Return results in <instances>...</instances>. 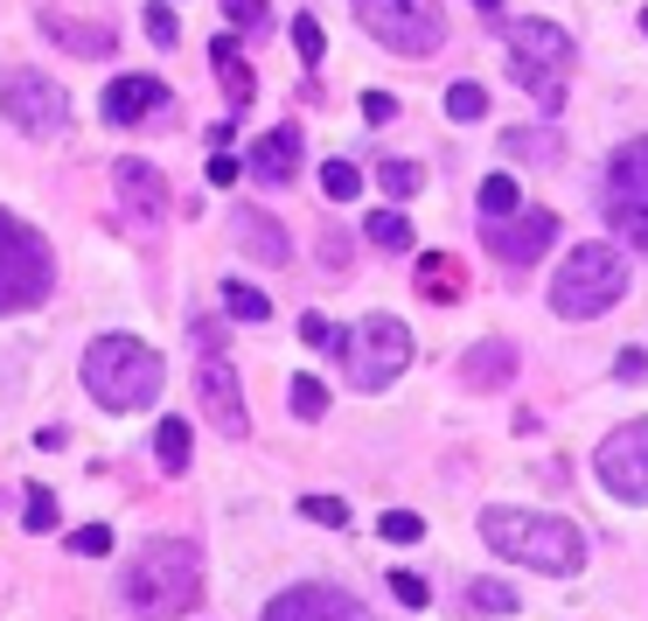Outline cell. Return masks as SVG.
<instances>
[{
  "label": "cell",
  "instance_id": "obj_43",
  "mask_svg": "<svg viewBox=\"0 0 648 621\" xmlns=\"http://www.w3.org/2000/svg\"><path fill=\"white\" fill-rule=\"evenodd\" d=\"M223 14H231L238 28H258L265 22V0H223Z\"/></svg>",
  "mask_w": 648,
  "mask_h": 621
},
{
  "label": "cell",
  "instance_id": "obj_7",
  "mask_svg": "<svg viewBox=\"0 0 648 621\" xmlns=\"http://www.w3.org/2000/svg\"><path fill=\"white\" fill-rule=\"evenodd\" d=\"M405 364H412V329L397 322V314H363V322L349 329V343H342V370H349L356 391L397 384Z\"/></svg>",
  "mask_w": 648,
  "mask_h": 621
},
{
  "label": "cell",
  "instance_id": "obj_34",
  "mask_svg": "<svg viewBox=\"0 0 648 621\" xmlns=\"http://www.w3.org/2000/svg\"><path fill=\"white\" fill-rule=\"evenodd\" d=\"M293 49H300V64H321V56H328V43H321V22H314V14H293Z\"/></svg>",
  "mask_w": 648,
  "mask_h": 621
},
{
  "label": "cell",
  "instance_id": "obj_41",
  "mask_svg": "<svg viewBox=\"0 0 648 621\" xmlns=\"http://www.w3.org/2000/svg\"><path fill=\"white\" fill-rule=\"evenodd\" d=\"M300 343L328 349V343H335V322H328V314H300Z\"/></svg>",
  "mask_w": 648,
  "mask_h": 621
},
{
  "label": "cell",
  "instance_id": "obj_27",
  "mask_svg": "<svg viewBox=\"0 0 648 621\" xmlns=\"http://www.w3.org/2000/svg\"><path fill=\"white\" fill-rule=\"evenodd\" d=\"M377 182H384V196H397V203H405V196H418V189H426V168L397 154V161H377Z\"/></svg>",
  "mask_w": 648,
  "mask_h": 621
},
{
  "label": "cell",
  "instance_id": "obj_38",
  "mask_svg": "<svg viewBox=\"0 0 648 621\" xmlns=\"http://www.w3.org/2000/svg\"><path fill=\"white\" fill-rule=\"evenodd\" d=\"M70 552H78V559H105L112 552V531H105V524H84V531L70 538Z\"/></svg>",
  "mask_w": 648,
  "mask_h": 621
},
{
  "label": "cell",
  "instance_id": "obj_40",
  "mask_svg": "<svg viewBox=\"0 0 648 621\" xmlns=\"http://www.w3.org/2000/svg\"><path fill=\"white\" fill-rule=\"evenodd\" d=\"M363 119L370 126H391L397 119V99H391V91H363Z\"/></svg>",
  "mask_w": 648,
  "mask_h": 621
},
{
  "label": "cell",
  "instance_id": "obj_25",
  "mask_svg": "<svg viewBox=\"0 0 648 621\" xmlns=\"http://www.w3.org/2000/svg\"><path fill=\"white\" fill-rule=\"evenodd\" d=\"M363 231H370L377 252H412V217H405V210H377Z\"/></svg>",
  "mask_w": 648,
  "mask_h": 621
},
{
  "label": "cell",
  "instance_id": "obj_35",
  "mask_svg": "<svg viewBox=\"0 0 648 621\" xmlns=\"http://www.w3.org/2000/svg\"><path fill=\"white\" fill-rule=\"evenodd\" d=\"M300 510H308L314 524H328V531H342V524H349V503H342V496H300Z\"/></svg>",
  "mask_w": 648,
  "mask_h": 621
},
{
  "label": "cell",
  "instance_id": "obj_18",
  "mask_svg": "<svg viewBox=\"0 0 648 621\" xmlns=\"http://www.w3.org/2000/svg\"><path fill=\"white\" fill-rule=\"evenodd\" d=\"M293 161H300V126H273V134H265L252 154H244V168H252L258 182H293Z\"/></svg>",
  "mask_w": 648,
  "mask_h": 621
},
{
  "label": "cell",
  "instance_id": "obj_36",
  "mask_svg": "<svg viewBox=\"0 0 648 621\" xmlns=\"http://www.w3.org/2000/svg\"><path fill=\"white\" fill-rule=\"evenodd\" d=\"M140 22H147V35H154L161 49H175V43H182V28H175V8H161V0H154V8L140 14Z\"/></svg>",
  "mask_w": 648,
  "mask_h": 621
},
{
  "label": "cell",
  "instance_id": "obj_22",
  "mask_svg": "<svg viewBox=\"0 0 648 621\" xmlns=\"http://www.w3.org/2000/svg\"><path fill=\"white\" fill-rule=\"evenodd\" d=\"M502 154H509V161H530V168H551V161H565V140L551 134V126H509V134H502Z\"/></svg>",
  "mask_w": 648,
  "mask_h": 621
},
{
  "label": "cell",
  "instance_id": "obj_10",
  "mask_svg": "<svg viewBox=\"0 0 648 621\" xmlns=\"http://www.w3.org/2000/svg\"><path fill=\"white\" fill-rule=\"evenodd\" d=\"M593 475L606 482V496L648 503V419H627V426L606 433L593 447Z\"/></svg>",
  "mask_w": 648,
  "mask_h": 621
},
{
  "label": "cell",
  "instance_id": "obj_44",
  "mask_svg": "<svg viewBox=\"0 0 648 621\" xmlns=\"http://www.w3.org/2000/svg\"><path fill=\"white\" fill-rule=\"evenodd\" d=\"M238 175H244V161H238V154H223V147H217V161H209V182H217V189H231Z\"/></svg>",
  "mask_w": 648,
  "mask_h": 621
},
{
  "label": "cell",
  "instance_id": "obj_12",
  "mask_svg": "<svg viewBox=\"0 0 648 621\" xmlns=\"http://www.w3.org/2000/svg\"><path fill=\"white\" fill-rule=\"evenodd\" d=\"M551 238H558V210H544V203H523V210L482 223V244L502 258V266H537L551 252Z\"/></svg>",
  "mask_w": 648,
  "mask_h": 621
},
{
  "label": "cell",
  "instance_id": "obj_29",
  "mask_svg": "<svg viewBox=\"0 0 648 621\" xmlns=\"http://www.w3.org/2000/svg\"><path fill=\"white\" fill-rule=\"evenodd\" d=\"M509 210H523V196H517V182H509V175H488V182H482V223H495V217H509Z\"/></svg>",
  "mask_w": 648,
  "mask_h": 621
},
{
  "label": "cell",
  "instance_id": "obj_39",
  "mask_svg": "<svg viewBox=\"0 0 648 621\" xmlns=\"http://www.w3.org/2000/svg\"><path fill=\"white\" fill-rule=\"evenodd\" d=\"M391 594L405 600V608H426V600H432V594H426V579H418V573H391Z\"/></svg>",
  "mask_w": 648,
  "mask_h": 621
},
{
  "label": "cell",
  "instance_id": "obj_15",
  "mask_svg": "<svg viewBox=\"0 0 648 621\" xmlns=\"http://www.w3.org/2000/svg\"><path fill=\"white\" fill-rule=\"evenodd\" d=\"M167 105V84L161 78H112L105 84V119L112 126H140Z\"/></svg>",
  "mask_w": 648,
  "mask_h": 621
},
{
  "label": "cell",
  "instance_id": "obj_9",
  "mask_svg": "<svg viewBox=\"0 0 648 621\" xmlns=\"http://www.w3.org/2000/svg\"><path fill=\"white\" fill-rule=\"evenodd\" d=\"M600 203H606V223L648 252V134L614 147V161H606V182H600Z\"/></svg>",
  "mask_w": 648,
  "mask_h": 621
},
{
  "label": "cell",
  "instance_id": "obj_6",
  "mask_svg": "<svg viewBox=\"0 0 648 621\" xmlns=\"http://www.w3.org/2000/svg\"><path fill=\"white\" fill-rule=\"evenodd\" d=\"M56 287V258L35 223H22L14 210H0V314H22L35 300H49Z\"/></svg>",
  "mask_w": 648,
  "mask_h": 621
},
{
  "label": "cell",
  "instance_id": "obj_19",
  "mask_svg": "<svg viewBox=\"0 0 648 621\" xmlns=\"http://www.w3.org/2000/svg\"><path fill=\"white\" fill-rule=\"evenodd\" d=\"M209 64H217V84H223V99H231L238 112L252 105V91H258V70L244 64V49H238V35H217L209 43Z\"/></svg>",
  "mask_w": 648,
  "mask_h": 621
},
{
  "label": "cell",
  "instance_id": "obj_26",
  "mask_svg": "<svg viewBox=\"0 0 648 621\" xmlns=\"http://www.w3.org/2000/svg\"><path fill=\"white\" fill-rule=\"evenodd\" d=\"M467 608L474 614H517V587L509 579H467Z\"/></svg>",
  "mask_w": 648,
  "mask_h": 621
},
{
  "label": "cell",
  "instance_id": "obj_42",
  "mask_svg": "<svg viewBox=\"0 0 648 621\" xmlns=\"http://www.w3.org/2000/svg\"><path fill=\"white\" fill-rule=\"evenodd\" d=\"M614 378H621V384H641V378H648V356H641V349H621V356H614Z\"/></svg>",
  "mask_w": 648,
  "mask_h": 621
},
{
  "label": "cell",
  "instance_id": "obj_45",
  "mask_svg": "<svg viewBox=\"0 0 648 621\" xmlns=\"http://www.w3.org/2000/svg\"><path fill=\"white\" fill-rule=\"evenodd\" d=\"M223 335H231V329H223L217 314H202V322H196V343H202L209 356H223Z\"/></svg>",
  "mask_w": 648,
  "mask_h": 621
},
{
  "label": "cell",
  "instance_id": "obj_33",
  "mask_svg": "<svg viewBox=\"0 0 648 621\" xmlns=\"http://www.w3.org/2000/svg\"><path fill=\"white\" fill-rule=\"evenodd\" d=\"M377 531H384L391 544H418V538H426V517H418V510H384Z\"/></svg>",
  "mask_w": 648,
  "mask_h": 621
},
{
  "label": "cell",
  "instance_id": "obj_16",
  "mask_svg": "<svg viewBox=\"0 0 648 621\" xmlns=\"http://www.w3.org/2000/svg\"><path fill=\"white\" fill-rule=\"evenodd\" d=\"M112 182H119V196H126V210L132 217H167V182L154 175V161H119L112 168Z\"/></svg>",
  "mask_w": 648,
  "mask_h": 621
},
{
  "label": "cell",
  "instance_id": "obj_4",
  "mask_svg": "<svg viewBox=\"0 0 648 621\" xmlns=\"http://www.w3.org/2000/svg\"><path fill=\"white\" fill-rule=\"evenodd\" d=\"M621 294H627V258L606 238L565 252V266L551 273V314H565V322H593V314H606Z\"/></svg>",
  "mask_w": 648,
  "mask_h": 621
},
{
  "label": "cell",
  "instance_id": "obj_47",
  "mask_svg": "<svg viewBox=\"0 0 648 621\" xmlns=\"http://www.w3.org/2000/svg\"><path fill=\"white\" fill-rule=\"evenodd\" d=\"M641 35H648V8H641Z\"/></svg>",
  "mask_w": 648,
  "mask_h": 621
},
{
  "label": "cell",
  "instance_id": "obj_30",
  "mask_svg": "<svg viewBox=\"0 0 648 621\" xmlns=\"http://www.w3.org/2000/svg\"><path fill=\"white\" fill-rule=\"evenodd\" d=\"M223 308H231L238 322H265V314H273V300H265L258 287H244V279H231V287H223Z\"/></svg>",
  "mask_w": 648,
  "mask_h": 621
},
{
  "label": "cell",
  "instance_id": "obj_31",
  "mask_svg": "<svg viewBox=\"0 0 648 621\" xmlns=\"http://www.w3.org/2000/svg\"><path fill=\"white\" fill-rule=\"evenodd\" d=\"M286 405H293V419H321V412H328V384H321V378H293Z\"/></svg>",
  "mask_w": 648,
  "mask_h": 621
},
{
  "label": "cell",
  "instance_id": "obj_1",
  "mask_svg": "<svg viewBox=\"0 0 648 621\" xmlns=\"http://www.w3.org/2000/svg\"><path fill=\"white\" fill-rule=\"evenodd\" d=\"M482 538L509 566H530V573H551V579H571L586 566V538L571 531L565 517H544V510H509V503H495V510H482Z\"/></svg>",
  "mask_w": 648,
  "mask_h": 621
},
{
  "label": "cell",
  "instance_id": "obj_32",
  "mask_svg": "<svg viewBox=\"0 0 648 621\" xmlns=\"http://www.w3.org/2000/svg\"><path fill=\"white\" fill-rule=\"evenodd\" d=\"M447 112H453V119H461V126H474V119H482V112H488V91L461 78V84L447 91Z\"/></svg>",
  "mask_w": 648,
  "mask_h": 621
},
{
  "label": "cell",
  "instance_id": "obj_20",
  "mask_svg": "<svg viewBox=\"0 0 648 621\" xmlns=\"http://www.w3.org/2000/svg\"><path fill=\"white\" fill-rule=\"evenodd\" d=\"M43 35H56L70 56H112V43H119L105 22H70V14H56V8H43Z\"/></svg>",
  "mask_w": 648,
  "mask_h": 621
},
{
  "label": "cell",
  "instance_id": "obj_37",
  "mask_svg": "<svg viewBox=\"0 0 648 621\" xmlns=\"http://www.w3.org/2000/svg\"><path fill=\"white\" fill-rule=\"evenodd\" d=\"M22 524H28V531H56V496H49V488H28Z\"/></svg>",
  "mask_w": 648,
  "mask_h": 621
},
{
  "label": "cell",
  "instance_id": "obj_11",
  "mask_svg": "<svg viewBox=\"0 0 648 621\" xmlns=\"http://www.w3.org/2000/svg\"><path fill=\"white\" fill-rule=\"evenodd\" d=\"M0 105H8V119L22 126V134H63L70 126V99L63 84L43 78V70H8V84H0Z\"/></svg>",
  "mask_w": 648,
  "mask_h": 621
},
{
  "label": "cell",
  "instance_id": "obj_2",
  "mask_svg": "<svg viewBox=\"0 0 648 621\" xmlns=\"http://www.w3.org/2000/svg\"><path fill=\"white\" fill-rule=\"evenodd\" d=\"M202 600V552L188 538H154L126 573V608L140 621H175Z\"/></svg>",
  "mask_w": 648,
  "mask_h": 621
},
{
  "label": "cell",
  "instance_id": "obj_28",
  "mask_svg": "<svg viewBox=\"0 0 648 621\" xmlns=\"http://www.w3.org/2000/svg\"><path fill=\"white\" fill-rule=\"evenodd\" d=\"M321 196H328V203H356V196H363V168H356V161H328V168H321Z\"/></svg>",
  "mask_w": 648,
  "mask_h": 621
},
{
  "label": "cell",
  "instance_id": "obj_3",
  "mask_svg": "<svg viewBox=\"0 0 648 621\" xmlns=\"http://www.w3.org/2000/svg\"><path fill=\"white\" fill-rule=\"evenodd\" d=\"M84 384L105 412H147L167 384V364L147 343H132V335H99L84 349Z\"/></svg>",
  "mask_w": 648,
  "mask_h": 621
},
{
  "label": "cell",
  "instance_id": "obj_46",
  "mask_svg": "<svg viewBox=\"0 0 648 621\" xmlns=\"http://www.w3.org/2000/svg\"><path fill=\"white\" fill-rule=\"evenodd\" d=\"M474 8H482V14H502V0H474Z\"/></svg>",
  "mask_w": 648,
  "mask_h": 621
},
{
  "label": "cell",
  "instance_id": "obj_24",
  "mask_svg": "<svg viewBox=\"0 0 648 621\" xmlns=\"http://www.w3.org/2000/svg\"><path fill=\"white\" fill-rule=\"evenodd\" d=\"M154 461H161V475H182V468H188V419H161Z\"/></svg>",
  "mask_w": 648,
  "mask_h": 621
},
{
  "label": "cell",
  "instance_id": "obj_23",
  "mask_svg": "<svg viewBox=\"0 0 648 621\" xmlns=\"http://www.w3.org/2000/svg\"><path fill=\"white\" fill-rule=\"evenodd\" d=\"M418 294H426V300H440V308H453V300L467 294V279H461V258H447V252H426V258H418Z\"/></svg>",
  "mask_w": 648,
  "mask_h": 621
},
{
  "label": "cell",
  "instance_id": "obj_14",
  "mask_svg": "<svg viewBox=\"0 0 648 621\" xmlns=\"http://www.w3.org/2000/svg\"><path fill=\"white\" fill-rule=\"evenodd\" d=\"M196 391H202V412L217 419L231 440H244L252 433V412H244V384H238V370L223 364V356H202V370H196Z\"/></svg>",
  "mask_w": 648,
  "mask_h": 621
},
{
  "label": "cell",
  "instance_id": "obj_13",
  "mask_svg": "<svg viewBox=\"0 0 648 621\" xmlns=\"http://www.w3.org/2000/svg\"><path fill=\"white\" fill-rule=\"evenodd\" d=\"M258 621H370V614H363V600H356V594L308 579V587H286Z\"/></svg>",
  "mask_w": 648,
  "mask_h": 621
},
{
  "label": "cell",
  "instance_id": "obj_17",
  "mask_svg": "<svg viewBox=\"0 0 648 621\" xmlns=\"http://www.w3.org/2000/svg\"><path fill=\"white\" fill-rule=\"evenodd\" d=\"M509 378H517V343H502V335H488V343H474L461 356V384L467 391H495Z\"/></svg>",
  "mask_w": 648,
  "mask_h": 621
},
{
  "label": "cell",
  "instance_id": "obj_8",
  "mask_svg": "<svg viewBox=\"0 0 648 621\" xmlns=\"http://www.w3.org/2000/svg\"><path fill=\"white\" fill-rule=\"evenodd\" d=\"M356 22H363L391 56L447 49V8L440 0H356Z\"/></svg>",
  "mask_w": 648,
  "mask_h": 621
},
{
  "label": "cell",
  "instance_id": "obj_5",
  "mask_svg": "<svg viewBox=\"0 0 648 621\" xmlns=\"http://www.w3.org/2000/svg\"><path fill=\"white\" fill-rule=\"evenodd\" d=\"M502 43H509V78H517L544 112H558L565 105V70H571V56H579V49H571V35L530 14V22L502 28Z\"/></svg>",
  "mask_w": 648,
  "mask_h": 621
},
{
  "label": "cell",
  "instance_id": "obj_21",
  "mask_svg": "<svg viewBox=\"0 0 648 621\" xmlns=\"http://www.w3.org/2000/svg\"><path fill=\"white\" fill-rule=\"evenodd\" d=\"M238 244L244 252L258 258V266H286V258H293V244H286V231L265 210H238Z\"/></svg>",
  "mask_w": 648,
  "mask_h": 621
}]
</instances>
